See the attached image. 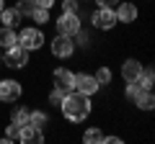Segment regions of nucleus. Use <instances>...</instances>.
Segmentation results:
<instances>
[{
  "label": "nucleus",
  "mask_w": 155,
  "mask_h": 144,
  "mask_svg": "<svg viewBox=\"0 0 155 144\" xmlns=\"http://www.w3.org/2000/svg\"><path fill=\"white\" fill-rule=\"evenodd\" d=\"M28 18H31V21L36 23V26H47V23L52 21V16H49V8H39V5L31 11V16H28Z\"/></svg>",
  "instance_id": "17"
},
{
  "label": "nucleus",
  "mask_w": 155,
  "mask_h": 144,
  "mask_svg": "<svg viewBox=\"0 0 155 144\" xmlns=\"http://www.w3.org/2000/svg\"><path fill=\"white\" fill-rule=\"evenodd\" d=\"M62 13H80V3L78 0H62Z\"/></svg>",
  "instance_id": "23"
},
{
  "label": "nucleus",
  "mask_w": 155,
  "mask_h": 144,
  "mask_svg": "<svg viewBox=\"0 0 155 144\" xmlns=\"http://www.w3.org/2000/svg\"><path fill=\"white\" fill-rule=\"evenodd\" d=\"M93 77H96V83H98L101 88H104V85H111V77H114V75H111V70L104 64V67H98V70H96V75H93Z\"/></svg>",
  "instance_id": "21"
},
{
  "label": "nucleus",
  "mask_w": 155,
  "mask_h": 144,
  "mask_svg": "<svg viewBox=\"0 0 155 144\" xmlns=\"http://www.w3.org/2000/svg\"><path fill=\"white\" fill-rule=\"evenodd\" d=\"M80 13H62L57 18V33H65V36H75L80 31Z\"/></svg>",
  "instance_id": "8"
},
{
  "label": "nucleus",
  "mask_w": 155,
  "mask_h": 144,
  "mask_svg": "<svg viewBox=\"0 0 155 144\" xmlns=\"http://www.w3.org/2000/svg\"><path fill=\"white\" fill-rule=\"evenodd\" d=\"M18 46H23L26 52H39L44 46V31L41 26H26L18 31Z\"/></svg>",
  "instance_id": "2"
},
{
  "label": "nucleus",
  "mask_w": 155,
  "mask_h": 144,
  "mask_svg": "<svg viewBox=\"0 0 155 144\" xmlns=\"http://www.w3.org/2000/svg\"><path fill=\"white\" fill-rule=\"evenodd\" d=\"M83 142L85 144H104V131H101V126H91L83 131Z\"/></svg>",
  "instance_id": "16"
},
{
  "label": "nucleus",
  "mask_w": 155,
  "mask_h": 144,
  "mask_svg": "<svg viewBox=\"0 0 155 144\" xmlns=\"http://www.w3.org/2000/svg\"><path fill=\"white\" fill-rule=\"evenodd\" d=\"M114 13H116V23H134L140 18V8L134 5V3H129V0L119 3Z\"/></svg>",
  "instance_id": "9"
},
{
  "label": "nucleus",
  "mask_w": 155,
  "mask_h": 144,
  "mask_svg": "<svg viewBox=\"0 0 155 144\" xmlns=\"http://www.w3.org/2000/svg\"><path fill=\"white\" fill-rule=\"evenodd\" d=\"M132 103L137 105L140 111H145V113H147V111H153V108H155V95H153V90L142 88L137 95H134V100H132Z\"/></svg>",
  "instance_id": "13"
},
{
  "label": "nucleus",
  "mask_w": 155,
  "mask_h": 144,
  "mask_svg": "<svg viewBox=\"0 0 155 144\" xmlns=\"http://www.w3.org/2000/svg\"><path fill=\"white\" fill-rule=\"evenodd\" d=\"M116 142H122V136H104V144H116Z\"/></svg>",
  "instance_id": "29"
},
{
  "label": "nucleus",
  "mask_w": 155,
  "mask_h": 144,
  "mask_svg": "<svg viewBox=\"0 0 155 144\" xmlns=\"http://www.w3.org/2000/svg\"><path fill=\"white\" fill-rule=\"evenodd\" d=\"M98 3V8H111V11H116V5L122 3V0H96Z\"/></svg>",
  "instance_id": "27"
},
{
  "label": "nucleus",
  "mask_w": 155,
  "mask_h": 144,
  "mask_svg": "<svg viewBox=\"0 0 155 144\" xmlns=\"http://www.w3.org/2000/svg\"><path fill=\"white\" fill-rule=\"evenodd\" d=\"M28 108H13L11 111V124H16V126H26L28 124Z\"/></svg>",
  "instance_id": "18"
},
{
  "label": "nucleus",
  "mask_w": 155,
  "mask_h": 144,
  "mask_svg": "<svg viewBox=\"0 0 155 144\" xmlns=\"http://www.w3.org/2000/svg\"><path fill=\"white\" fill-rule=\"evenodd\" d=\"M60 111H62V116H65V121L83 124L85 118L93 113V103H91L88 95H80V93H75V90H70V93H65V98H62Z\"/></svg>",
  "instance_id": "1"
},
{
  "label": "nucleus",
  "mask_w": 155,
  "mask_h": 144,
  "mask_svg": "<svg viewBox=\"0 0 155 144\" xmlns=\"http://www.w3.org/2000/svg\"><path fill=\"white\" fill-rule=\"evenodd\" d=\"M62 98H65V93H62V90H52L49 93V105H54V108H60V103H62Z\"/></svg>",
  "instance_id": "25"
},
{
  "label": "nucleus",
  "mask_w": 155,
  "mask_h": 144,
  "mask_svg": "<svg viewBox=\"0 0 155 144\" xmlns=\"http://www.w3.org/2000/svg\"><path fill=\"white\" fill-rule=\"evenodd\" d=\"M72 90H75V93H80V95H96L101 90V85L96 83V77L93 75H85V72H78L75 75V83H72Z\"/></svg>",
  "instance_id": "6"
},
{
  "label": "nucleus",
  "mask_w": 155,
  "mask_h": 144,
  "mask_svg": "<svg viewBox=\"0 0 155 144\" xmlns=\"http://www.w3.org/2000/svg\"><path fill=\"white\" fill-rule=\"evenodd\" d=\"M18 44V33L16 28H8V26H0V49H8V46Z\"/></svg>",
  "instance_id": "15"
},
{
  "label": "nucleus",
  "mask_w": 155,
  "mask_h": 144,
  "mask_svg": "<svg viewBox=\"0 0 155 144\" xmlns=\"http://www.w3.org/2000/svg\"><path fill=\"white\" fill-rule=\"evenodd\" d=\"M34 8H36V0H18L16 3V11L21 13V16H31Z\"/></svg>",
  "instance_id": "22"
},
{
  "label": "nucleus",
  "mask_w": 155,
  "mask_h": 144,
  "mask_svg": "<svg viewBox=\"0 0 155 144\" xmlns=\"http://www.w3.org/2000/svg\"><path fill=\"white\" fill-rule=\"evenodd\" d=\"M91 23H93L96 31H111L116 26V13L111 8H96L91 13Z\"/></svg>",
  "instance_id": "5"
},
{
  "label": "nucleus",
  "mask_w": 155,
  "mask_h": 144,
  "mask_svg": "<svg viewBox=\"0 0 155 144\" xmlns=\"http://www.w3.org/2000/svg\"><path fill=\"white\" fill-rule=\"evenodd\" d=\"M18 142L21 144H41L44 142V131L34 124H26V126L18 129Z\"/></svg>",
  "instance_id": "11"
},
{
  "label": "nucleus",
  "mask_w": 155,
  "mask_h": 144,
  "mask_svg": "<svg viewBox=\"0 0 155 144\" xmlns=\"http://www.w3.org/2000/svg\"><path fill=\"white\" fill-rule=\"evenodd\" d=\"M137 83L142 85V88L153 90V85H155V70H153V67H142V75H140Z\"/></svg>",
  "instance_id": "19"
},
{
  "label": "nucleus",
  "mask_w": 155,
  "mask_h": 144,
  "mask_svg": "<svg viewBox=\"0 0 155 144\" xmlns=\"http://www.w3.org/2000/svg\"><path fill=\"white\" fill-rule=\"evenodd\" d=\"M49 49H52V57H57V59H70V57L75 54V41H72V36L54 33Z\"/></svg>",
  "instance_id": "3"
},
{
  "label": "nucleus",
  "mask_w": 155,
  "mask_h": 144,
  "mask_svg": "<svg viewBox=\"0 0 155 144\" xmlns=\"http://www.w3.org/2000/svg\"><path fill=\"white\" fill-rule=\"evenodd\" d=\"M142 67L145 64L140 59H134V57L124 59V64H122V80H124V83H137L140 75H142Z\"/></svg>",
  "instance_id": "10"
},
{
  "label": "nucleus",
  "mask_w": 155,
  "mask_h": 144,
  "mask_svg": "<svg viewBox=\"0 0 155 144\" xmlns=\"http://www.w3.org/2000/svg\"><path fill=\"white\" fill-rule=\"evenodd\" d=\"M21 13L16 11V8H3V11H0V26H8V28H16L18 23H21Z\"/></svg>",
  "instance_id": "14"
},
{
  "label": "nucleus",
  "mask_w": 155,
  "mask_h": 144,
  "mask_svg": "<svg viewBox=\"0 0 155 144\" xmlns=\"http://www.w3.org/2000/svg\"><path fill=\"white\" fill-rule=\"evenodd\" d=\"M3 8H5V0H0V11H3Z\"/></svg>",
  "instance_id": "30"
},
{
  "label": "nucleus",
  "mask_w": 155,
  "mask_h": 144,
  "mask_svg": "<svg viewBox=\"0 0 155 144\" xmlns=\"http://www.w3.org/2000/svg\"><path fill=\"white\" fill-rule=\"evenodd\" d=\"M28 124H34V126H39V129H44L47 124H49V116H47L44 111H31V113H28Z\"/></svg>",
  "instance_id": "20"
},
{
  "label": "nucleus",
  "mask_w": 155,
  "mask_h": 144,
  "mask_svg": "<svg viewBox=\"0 0 155 144\" xmlns=\"http://www.w3.org/2000/svg\"><path fill=\"white\" fill-rule=\"evenodd\" d=\"M142 90V85L140 83H127V90H124V95H127V100H134V95Z\"/></svg>",
  "instance_id": "24"
},
{
  "label": "nucleus",
  "mask_w": 155,
  "mask_h": 144,
  "mask_svg": "<svg viewBox=\"0 0 155 144\" xmlns=\"http://www.w3.org/2000/svg\"><path fill=\"white\" fill-rule=\"evenodd\" d=\"M28 54H31V52H26L23 46L13 44V46H8V49H5V54H3V62H5L8 70H23V67L28 64Z\"/></svg>",
  "instance_id": "4"
},
{
  "label": "nucleus",
  "mask_w": 155,
  "mask_h": 144,
  "mask_svg": "<svg viewBox=\"0 0 155 144\" xmlns=\"http://www.w3.org/2000/svg\"><path fill=\"white\" fill-rule=\"evenodd\" d=\"M0 62H3V54H0Z\"/></svg>",
  "instance_id": "31"
},
{
  "label": "nucleus",
  "mask_w": 155,
  "mask_h": 144,
  "mask_svg": "<svg viewBox=\"0 0 155 144\" xmlns=\"http://www.w3.org/2000/svg\"><path fill=\"white\" fill-rule=\"evenodd\" d=\"M54 3H57V0H36L39 8H49V11H52V5H54Z\"/></svg>",
  "instance_id": "28"
},
{
  "label": "nucleus",
  "mask_w": 155,
  "mask_h": 144,
  "mask_svg": "<svg viewBox=\"0 0 155 144\" xmlns=\"http://www.w3.org/2000/svg\"><path fill=\"white\" fill-rule=\"evenodd\" d=\"M23 95V85L18 80H0V103H16Z\"/></svg>",
  "instance_id": "7"
},
{
  "label": "nucleus",
  "mask_w": 155,
  "mask_h": 144,
  "mask_svg": "<svg viewBox=\"0 0 155 144\" xmlns=\"http://www.w3.org/2000/svg\"><path fill=\"white\" fill-rule=\"evenodd\" d=\"M18 129L21 126H16V124H8L5 126V139L8 142H18Z\"/></svg>",
  "instance_id": "26"
},
{
  "label": "nucleus",
  "mask_w": 155,
  "mask_h": 144,
  "mask_svg": "<svg viewBox=\"0 0 155 144\" xmlns=\"http://www.w3.org/2000/svg\"><path fill=\"white\" fill-rule=\"evenodd\" d=\"M52 80H54V88H57V90L70 93V90H72V83H75V72H70L67 67H60V70H54Z\"/></svg>",
  "instance_id": "12"
}]
</instances>
